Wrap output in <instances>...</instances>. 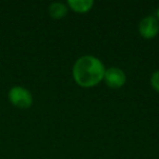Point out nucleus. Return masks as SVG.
I'll use <instances>...</instances> for the list:
<instances>
[{
	"mask_svg": "<svg viewBox=\"0 0 159 159\" xmlns=\"http://www.w3.org/2000/svg\"><path fill=\"white\" fill-rule=\"evenodd\" d=\"M106 72L102 60L94 56H82L75 61L73 66V79L80 86L89 89L94 87L104 81Z\"/></svg>",
	"mask_w": 159,
	"mask_h": 159,
	"instance_id": "nucleus-1",
	"label": "nucleus"
},
{
	"mask_svg": "<svg viewBox=\"0 0 159 159\" xmlns=\"http://www.w3.org/2000/svg\"><path fill=\"white\" fill-rule=\"evenodd\" d=\"M9 100L13 106L26 109L33 105V96L31 92L23 86H13L8 94Z\"/></svg>",
	"mask_w": 159,
	"mask_h": 159,
	"instance_id": "nucleus-2",
	"label": "nucleus"
},
{
	"mask_svg": "<svg viewBox=\"0 0 159 159\" xmlns=\"http://www.w3.org/2000/svg\"><path fill=\"white\" fill-rule=\"evenodd\" d=\"M104 81L107 86L110 89H120L125 84L126 75L120 68L111 66L109 69H106Z\"/></svg>",
	"mask_w": 159,
	"mask_h": 159,
	"instance_id": "nucleus-3",
	"label": "nucleus"
},
{
	"mask_svg": "<svg viewBox=\"0 0 159 159\" xmlns=\"http://www.w3.org/2000/svg\"><path fill=\"white\" fill-rule=\"evenodd\" d=\"M139 32L142 37L146 38V39H152V38L156 37L159 33V21L155 16H145L139 22Z\"/></svg>",
	"mask_w": 159,
	"mask_h": 159,
	"instance_id": "nucleus-4",
	"label": "nucleus"
},
{
	"mask_svg": "<svg viewBox=\"0 0 159 159\" xmlns=\"http://www.w3.org/2000/svg\"><path fill=\"white\" fill-rule=\"evenodd\" d=\"M69 9L73 10L77 13H86L93 8V0H69L66 2Z\"/></svg>",
	"mask_w": 159,
	"mask_h": 159,
	"instance_id": "nucleus-5",
	"label": "nucleus"
},
{
	"mask_svg": "<svg viewBox=\"0 0 159 159\" xmlns=\"http://www.w3.org/2000/svg\"><path fill=\"white\" fill-rule=\"evenodd\" d=\"M68 10L69 7L66 6V3L63 2H52L48 8L49 14L55 20H60L64 18L68 13Z\"/></svg>",
	"mask_w": 159,
	"mask_h": 159,
	"instance_id": "nucleus-6",
	"label": "nucleus"
},
{
	"mask_svg": "<svg viewBox=\"0 0 159 159\" xmlns=\"http://www.w3.org/2000/svg\"><path fill=\"white\" fill-rule=\"evenodd\" d=\"M150 84H152V89L159 93V71H156L152 74L150 76Z\"/></svg>",
	"mask_w": 159,
	"mask_h": 159,
	"instance_id": "nucleus-7",
	"label": "nucleus"
},
{
	"mask_svg": "<svg viewBox=\"0 0 159 159\" xmlns=\"http://www.w3.org/2000/svg\"><path fill=\"white\" fill-rule=\"evenodd\" d=\"M157 20L159 21V8H158V10H157Z\"/></svg>",
	"mask_w": 159,
	"mask_h": 159,
	"instance_id": "nucleus-8",
	"label": "nucleus"
}]
</instances>
